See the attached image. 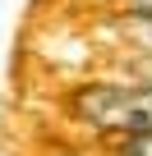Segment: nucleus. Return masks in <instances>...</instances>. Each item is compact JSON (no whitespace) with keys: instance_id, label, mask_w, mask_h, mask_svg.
<instances>
[{"instance_id":"nucleus-3","label":"nucleus","mask_w":152,"mask_h":156,"mask_svg":"<svg viewBox=\"0 0 152 156\" xmlns=\"http://www.w3.org/2000/svg\"><path fill=\"white\" fill-rule=\"evenodd\" d=\"M138 14H147V19H152V0H138Z\"/></svg>"},{"instance_id":"nucleus-1","label":"nucleus","mask_w":152,"mask_h":156,"mask_svg":"<svg viewBox=\"0 0 152 156\" xmlns=\"http://www.w3.org/2000/svg\"><path fill=\"white\" fill-rule=\"evenodd\" d=\"M74 110L106 133H152V83H88L74 92Z\"/></svg>"},{"instance_id":"nucleus-2","label":"nucleus","mask_w":152,"mask_h":156,"mask_svg":"<svg viewBox=\"0 0 152 156\" xmlns=\"http://www.w3.org/2000/svg\"><path fill=\"white\" fill-rule=\"evenodd\" d=\"M120 156H152V133H138L120 147Z\"/></svg>"}]
</instances>
